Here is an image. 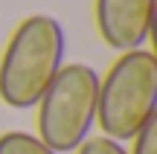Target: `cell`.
<instances>
[{"label": "cell", "instance_id": "6da1fadb", "mask_svg": "<svg viewBox=\"0 0 157 154\" xmlns=\"http://www.w3.org/2000/svg\"><path fill=\"white\" fill-rule=\"evenodd\" d=\"M64 26L50 15H29L15 26L0 55V102L15 111L35 108L64 67Z\"/></svg>", "mask_w": 157, "mask_h": 154}, {"label": "cell", "instance_id": "7a4b0ae2", "mask_svg": "<svg viewBox=\"0 0 157 154\" xmlns=\"http://www.w3.org/2000/svg\"><path fill=\"white\" fill-rule=\"evenodd\" d=\"M157 114V58L148 50H128L99 79L96 125L108 140H134Z\"/></svg>", "mask_w": 157, "mask_h": 154}, {"label": "cell", "instance_id": "3957f363", "mask_svg": "<svg viewBox=\"0 0 157 154\" xmlns=\"http://www.w3.org/2000/svg\"><path fill=\"white\" fill-rule=\"evenodd\" d=\"M99 76L87 64H64L38 99V140L56 154L76 151L96 125Z\"/></svg>", "mask_w": 157, "mask_h": 154}, {"label": "cell", "instance_id": "277c9868", "mask_svg": "<svg viewBox=\"0 0 157 154\" xmlns=\"http://www.w3.org/2000/svg\"><path fill=\"white\" fill-rule=\"evenodd\" d=\"M96 29L117 52L140 50L151 35L154 0H93Z\"/></svg>", "mask_w": 157, "mask_h": 154}, {"label": "cell", "instance_id": "5b68a950", "mask_svg": "<svg viewBox=\"0 0 157 154\" xmlns=\"http://www.w3.org/2000/svg\"><path fill=\"white\" fill-rule=\"evenodd\" d=\"M0 154H56V151L50 145H44L35 134L6 131V134H0Z\"/></svg>", "mask_w": 157, "mask_h": 154}, {"label": "cell", "instance_id": "8992f818", "mask_svg": "<svg viewBox=\"0 0 157 154\" xmlns=\"http://www.w3.org/2000/svg\"><path fill=\"white\" fill-rule=\"evenodd\" d=\"M131 154H157V114L134 134V151Z\"/></svg>", "mask_w": 157, "mask_h": 154}, {"label": "cell", "instance_id": "52a82bcc", "mask_svg": "<svg viewBox=\"0 0 157 154\" xmlns=\"http://www.w3.org/2000/svg\"><path fill=\"white\" fill-rule=\"evenodd\" d=\"M76 154H128V151H125L122 143H117V140H108V137H87V140L76 148Z\"/></svg>", "mask_w": 157, "mask_h": 154}]
</instances>
